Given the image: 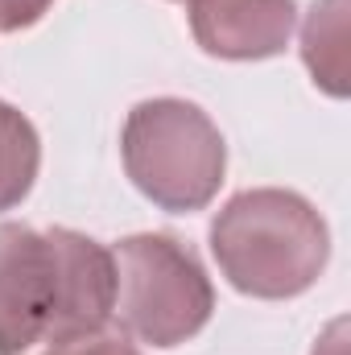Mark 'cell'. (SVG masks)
Masks as SVG:
<instances>
[{
  "label": "cell",
  "mask_w": 351,
  "mask_h": 355,
  "mask_svg": "<svg viewBox=\"0 0 351 355\" xmlns=\"http://www.w3.org/2000/svg\"><path fill=\"white\" fill-rule=\"evenodd\" d=\"M50 355H141V352L132 343H124V339H112V335H87V339L54 347Z\"/></svg>",
  "instance_id": "obj_8"
},
{
  "label": "cell",
  "mask_w": 351,
  "mask_h": 355,
  "mask_svg": "<svg viewBox=\"0 0 351 355\" xmlns=\"http://www.w3.org/2000/svg\"><path fill=\"white\" fill-rule=\"evenodd\" d=\"M343 335H348V327H343V322H335V327L323 335V343L314 347V355H343Z\"/></svg>",
  "instance_id": "obj_10"
},
{
  "label": "cell",
  "mask_w": 351,
  "mask_h": 355,
  "mask_svg": "<svg viewBox=\"0 0 351 355\" xmlns=\"http://www.w3.org/2000/svg\"><path fill=\"white\" fill-rule=\"evenodd\" d=\"M348 0H318L302 29V54L318 87L331 95L348 91Z\"/></svg>",
  "instance_id": "obj_6"
},
{
  "label": "cell",
  "mask_w": 351,
  "mask_h": 355,
  "mask_svg": "<svg viewBox=\"0 0 351 355\" xmlns=\"http://www.w3.org/2000/svg\"><path fill=\"white\" fill-rule=\"evenodd\" d=\"M116 302L112 252L54 227L0 223V355L99 335Z\"/></svg>",
  "instance_id": "obj_1"
},
{
  "label": "cell",
  "mask_w": 351,
  "mask_h": 355,
  "mask_svg": "<svg viewBox=\"0 0 351 355\" xmlns=\"http://www.w3.org/2000/svg\"><path fill=\"white\" fill-rule=\"evenodd\" d=\"M120 327L153 347H174L211 318V281L198 261L170 236H132L112 252Z\"/></svg>",
  "instance_id": "obj_4"
},
{
  "label": "cell",
  "mask_w": 351,
  "mask_h": 355,
  "mask_svg": "<svg viewBox=\"0 0 351 355\" xmlns=\"http://www.w3.org/2000/svg\"><path fill=\"white\" fill-rule=\"evenodd\" d=\"M215 261L252 297H293L327 265V223L289 190H248L211 227Z\"/></svg>",
  "instance_id": "obj_2"
},
{
  "label": "cell",
  "mask_w": 351,
  "mask_h": 355,
  "mask_svg": "<svg viewBox=\"0 0 351 355\" xmlns=\"http://www.w3.org/2000/svg\"><path fill=\"white\" fill-rule=\"evenodd\" d=\"M190 29L207 54L268 58L289 42L293 0H190Z\"/></svg>",
  "instance_id": "obj_5"
},
{
  "label": "cell",
  "mask_w": 351,
  "mask_h": 355,
  "mask_svg": "<svg viewBox=\"0 0 351 355\" xmlns=\"http://www.w3.org/2000/svg\"><path fill=\"white\" fill-rule=\"evenodd\" d=\"M37 178V132L29 120L0 103V211L21 202Z\"/></svg>",
  "instance_id": "obj_7"
},
{
  "label": "cell",
  "mask_w": 351,
  "mask_h": 355,
  "mask_svg": "<svg viewBox=\"0 0 351 355\" xmlns=\"http://www.w3.org/2000/svg\"><path fill=\"white\" fill-rule=\"evenodd\" d=\"M50 4H54V0H0V29H4V33L25 29V25H33Z\"/></svg>",
  "instance_id": "obj_9"
},
{
  "label": "cell",
  "mask_w": 351,
  "mask_h": 355,
  "mask_svg": "<svg viewBox=\"0 0 351 355\" xmlns=\"http://www.w3.org/2000/svg\"><path fill=\"white\" fill-rule=\"evenodd\" d=\"M124 166L166 211H198L223 182V137L194 103L153 99L124 124Z\"/></svg>",
  "instance_id": "obj_3"
}]
</instances>
